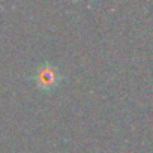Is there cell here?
Returning a JSON list of instances; mask_svg holds the SVG:
<instances>
[{
	"mask_svg": "<svg viewBox=\"0 0 153 153\" xmlns=\"http://www.w3.org/2000/svg\"><path fill=\"white\" fill-rule=\"evenodd\" d=\"M33 80L38 84V87L48 90V89H51V87L59 84L60 76H59V72L56 71V68H53L50 65H44L41 69H38Z\"/></svg>",
	"mask_w": 153,
	"mask_h": 153,
	"instance_id": "cell-1",
	"label": "cell"
}]
</instances>
